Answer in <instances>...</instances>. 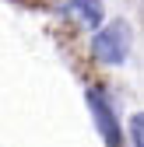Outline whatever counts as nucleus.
Returning <instances> with one entry per match:
<instances>
[{
    "label": "nucleus",
    "mask_w": 144,
    "mask_h": 147,
    "mask_svg": "<svg viewBox=\"0 0 144 147\" xmlns=\"http://www.w3.org/2000/svg\"><path fill=\"white\" fill-rule=\"evenodd\" d=\"M92 56L98 63H109V67L127 63V56H130V28H127V21L98 25L95 39H92Z\"/></svg>",
    "instance_id": "obj_1"
},
{
    "label": "nucleus",
    "mask_w": 144,
    "mask_h": 147,
    "mask_svg": "<svg viewBox=\"0 0 144 147\" xmlns=\"http://www.w3.org/2000/svg\"><path fill=\"white\" fill-rule=\"evenodd\" d=\"M88 109H92V119H95V130L102 133V140H105V147H120L123 144V130H120V119H116V112H113V105H109V98L102 95V91H95V88H88Z\"/></svg>",
    "instance_id": "obj_2"
},
{
    "label": "nucleus",
    "mask_w": 144,
    "mask_h": 147,
    "mask_svg": "<svg viewBox=\"0 0 144 147\" xmlns=\"http://www.w3.org/2000/svg\"><path fill=\"white\" fill-rule=\"evenodd\" d=\"M60 11L70 14L77 25L84 28H98L102 25V18H105V7H102V0H56Z\"/></svg>",
    "instance_id": "obj_3"
},
{
    "label": "nucleus",
    "mask_w": 144,
    "mask_h": 147,
    "mask_svg": "<svg viewBox=\"0 0 144 147\" xmlns=\"http://www.w3.org/2000/svg\"><path fill=\"white\" fill-rule=\"evenodd\" d=\"M130 144H134V147H141V112H134V116H130Z\"/></svg>",
    "instance_id": "obj_4"
}]
</instances>
